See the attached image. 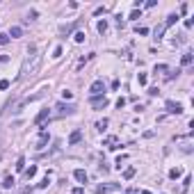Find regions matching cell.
<instances>
[{
    "label": "cell",
    "mask_w": 194,
    "mask_h": 194,
    "mask_svg": "<svg viewBox=\"0 0 194 194\" xmlns=\"http://www.w3.org/2000/svg\"><path fill=\"white\" fill-rule=\"evenodd\" d=\"M137 34H142V37L148 34V27H139V25H137Z\"/></svg>",
    "instance_id": "cell-25"
},
{
    "label": "cell",
    "mask_w": 194,
    "mask_h": 194,
    "mask_svg": "<svg viewBox=\"0 0 194 194\" xmlns=\"http://www.w3.org/2000/svg\"><path fill=\"white\" fill-rule=\"evenodd\" d=\"M16 171H25V158L16 160Z\"/></svg>",
    "instance_id": "cell-13"
},
{
    "label": "cell",
    "mask_w": 194,
    "mask_h": 194,
    "mask_svg": "<svg viewBox=\"0 0 194 194\" xmlns=\"http://www.w3.org/2000/svg\"><path fill=\"white\" fill-rule=\"evenodd\" d=\"M48 139H50V137H48V133H41V137H39V142H37V151H41V148H46V144H48Z\"/></svg>",
    "instance_id": "cell-6"
},
{
    "label": "cell",
    "mask_w": 194,
    "mask_h": 194,
    "mask_svg": "<svg viewBox=\"0 0 194 194\" xmlns=\"http://www.w3.org/2000/svg\"><path fill=\"white\" fill-rule=\"evenodd\" d=\"M133 176H135V167H128L126 171H123V178H126V180H130Z\"/></svg>",
    "instance_id": "cell-14"
},
{
    "label": "cell",
    "mask_w": 194,
    "mask_h": 194,
    "mask_svg": "<svg viewBox=\"0 0 194 194\" xmlns=\"http://www.w3.org/2000/svg\"><path fill=\"white\" fill-rule=\"evenodd\" d=\"M37 171H39V169H37V164H32L30 169H25V178H34Z\"/></svg>",
    "instance_id": "cell-10"
},
{
    "label": "cell",
    "mask_w": 194,
    "mask_h": 194,
    "mask_svg": "<svg viewBox=\"0 0 194 194\" xmlns=\"http://www.w3.org/2000/svg\"><path fill=\"white\" fill-rule=\"evenodd\" d=\"M73 39H76L78 44H82V41H85V32H76V37H73Z\"/></svg>",
    "instance_id": "cell-20"
},
{
    "label": "cell",
    "mask_w": 194,
    "mask_h": 194,
    "mask_svg": "<svg viewBox=\"0 0 194 194\" xmlns=\"http://www.w3.org/2000/svg\"><path fill=\"white\" fill-rule=\"evenodd\" d=\"M103 89H105V87H103V80H96L92 87H89V92H92V96H101Z\"/></svg>",
    "instance_id": "cell-3"
},
{
    "label": "cell",
    "mask_w": 194,
    "mask_h": 194,
    "mask_svg": "<svg viewBox=\"0 0 194 194\" xmlns=\"http://www.w3.org/2000/svg\"><path fill=\"white\" fill-rule=\"evenodd\" d=\"M142 16V9H133V14H130V18H139Z\"/></svg>",
    "instance_id": "cell-24"
},
{
    "label": "cell",
    "mask_w": 194,
    "mask_h": 194,
    "mask_svg": "<svg viewBox=\"0 0 194 194\" xmlns=\"http://www.w3.org/2000/svg\"><path fill=\"white\" fill-rule=\"evenodd\" d=\"M48 117H50V112H48V110H41V112L37 114V117H34V123H37V126H41V123L46 121Z\"/></svg>",
    "instance_id": "cell-5"
},
{
    "label": "cell",
    "mask_w": 194,
    "mask_h": 194,
    "mask_svg": "<svg viewBox=\"0 0 194 194\" xmlns=\"http://www.w3.org/2000/svg\"><path fill=\"white\" fill-rule=\"evenodd\" d=\"M55 110H57L60 114H69V112H73V105H64V103H57Z\"/></svg>",
    "instance_id": "cell-7"
},
{
    "label": "cell",
    "mask_w": 194,
    "mask_h": 194,
    "mask_svg": "<svg viewBox=\"0 0 194 194\" xmlns=\"http://www.w3.org/2000/svg\"><path fill=\"white\" fill-rule=\"evenodd\" d=\"M96 27H98V32L103 34V32L107 30V21H98V25H96Z\"/></svg>",
    "instance_id": "cell-18"
},
{
    "label": "cell",
    "mask_w": 194,
    "mask_h": 194,
    "mask_svg": "<svg viewBox=\"0 0 194 194\" xmlns=\"http://www.w3.org/2000/svg\"><path fill=\"white\" fill-rule=\"evenodd\" d=\"M162 71H167V66H164V64H158V66H155V73H162Z\"/></svg>",
    "instance_id": "cell-26"
},
{
    "label": "cell",
    "mask_w": 194,
    "mask_h": 194,
    "mask_svg": "<svg viewBox=\"0 0 194 194\" xmlns=\"http://www.w3.org/2000/svg\"><path fill=\"white\" fill-rule=\"evenodd\" d=\"M21 34H23V30H21L18 25H14V27L9 30V37H11V39H16V37H21Z\"/></svg>",
    "instance_id": "cell-11"
},
{
    "label": "cell",
    "mask_w": 194,
    "mask_h": 194,
    "mask_svg": "<svg viewBox=\"0 0 194 194\" xmlns=\"http://www.w3.org/2000/svg\"><path fill=\"white\" fill-rule=\"evenodd\" d=\"M92 107H107V98L105 96H92Z\"/></svg>",
    "instance_id": "cell-2"
},
{
    "label": "cell",
    "mask_w": 194,
    "mask_h": 194,
    "mask_svg": "<svg viewBox=\"0 0 194 194\" xmlns=\"http://www.w3.org/2000/svg\"><path fill=\"white\" fill-rule=\"evenodd\" d=\"M96 128H98V130H105V128H107V119H103V121H98V123H96Z\"/></svg>",
    "instance_id": "cell-22"
},
{
    "label": "cell",
    "mask_w": 194,
    "mask_h": 194,
    "mask_svg": "<svg viewBox=\"0 0 194 194\" xmlns=\"http://www.w3.org/2000/svg\"><path fill=\"white\" fill-rule=\"evenodd\" d=\"M73 176H76V180H80V183H87V171H85V169H76Z\"/></svg>",
    "instance_id": "cell-8"
},
{
    "label": "cell",
    "mask_w": 194,
    "mask_h": 194,
    "mask_svg": "<svg viewBox=\"0 0 194 194\" xmlns=\"http://www.w3.org/2000/svg\"><path fill=\"white\" fill-rule=\"evenodd\" d=\"M119 185L117 183H107V185H98L96 187V194H107V192H112V189H117Z\"/></svg>",
    "instance_id": "cell-4"
},
{
    "label": "cell",
    "mask_w": 194,
    "mask_h": 194,
    "mask_svg": "<svg viewBox=\"0 0 194 194\" xmlns=\"http://www.w3.org/2000/svg\"><path fill=\"white\" fill-rule=\"evenodd\" d=\"M142 194H151V192H148V189H142Z\"/></svg>",
    "instance_id": "cell-32"
},
{
    "label": "cell",
    "mask_w": 194,
    "mask_h": 194,
    "mask_svg": "<svg viewBox=\"0 0 194 194\" xmlns=\"http://www.w3.org/2000/svg\"><path fill=\"white\" fill-rule=\"evenodd\" d=\"M137 80H139V85H146V82H148V78H146V73H139V76H137Z\"/></svg>",
    "instance_id": "cell-21"
},
{
    "label": "cell",
    "mask_w": 194,
    "mask_h": 194,
    "mask_svg": "<svg viewBox=\"0 0 194 194\" xmlns=\"http://www.w3.org/2000/svg\"><path fill=\"white\" fill-rule=\"evenodd\" d=\"M11 185H14V178H11V176H7V178L2 180V187H11Z\"/></svg>",
    "instance_id": "cell-19"
},
{
    "label": "cell",
    "mask_w": 194,
    "mask_h": 194,
    "mask_svg": "<svg viewBox=\"0 0 194 194\" xmlns=\"http://www.w3.org/2000/svg\"><path fill=\"white\" fill-rule=\"evenodd\" d=\"M60 55H62V48H60V46H57V48H55V50H53V57H55V60H57V57H60Z\"/></svg>",
    "instance_id": "cell-28"
},
{
    "label": "cell",
    "mask_w": 194,
    "mask_h": 194,
    "mask_svg": "<svg viewBox=\"0 0 194 194\" xmlns=\"http://www.w3.org/2000/svg\"><path fill=\"white\" fill-rule=\"evenodd\" d=\"M44 187H48V176H46V178H44V180L39 183V189H44Z\"/></svg>",
    "instance_id": "cell-27"
},
{
    "label": "cell",
    "mask_w": 194,
    "mask_h": 194,
    "mask_svg": "<svg viewBox=\"0 0 194 194\" xmlns=\"http://www.w3.org/2000/svg\"><path fill=\"white\" fill-rule=\"evenodd\" d=\"M80 139H82V133H80V130H76V133H73L71 137H69V144H78Z\"/></svg>",
    "instance_id": "cell-9"
},
{
    "label": "cell",
    "mask_w": 194,
    "mask_h": 194,
    "mask_svg": "<svg viewBox=\"0 0 194 194\" xmlns=\"http://www.w3.org/2000/svg\"><path fill=\"white\" fill-rule=\"evenodd\" d=\"M164 30H167V27H164V25H160V27H155V37H162V32Z\"/></svg>",
    "instance_id": "cell-23"
},
{
    "label": "cell",
    "mask_w": 194,
    "mask_h": 194,
    "mask_svg": "<svg viewBox=\"0 0 194 194\" xmlns=\"http://www.w3.org/2000/svg\"><path fill=\"white\" fill-rule=\"evenodd\" d=\"M9 87V80H0V89H7Z\"/></svg>",
    "instance_id": "cell-29"
},
{
    "label": "cell",
    "mask_w": 194,
    "mask_h": 194,
    "mask_svg": "<svg viewBox=\"0 0 194 194\" xmlns=\"http://www.w3.org/2000/svg\"><path fill=\"white\" fill-rule=\"evenodd\" d=\"M71 194H85V189H82V187H76V189H73Z\"/></svg>",
    "instance_id": "cell-31"
},
{
    "label": "cell",
    "mask_w": 194,
    "mask_h": 194,
    "mask_svg": "<svg viewBox=\"0 0 194 194\" xmlns=\"http://www.w3.org/2000/svg\"><path fill=\"white\" fill-rule=\"evenodd\" d=\"M180 62H183V66H189V64H192V53H185Z\"/></svg>",
    "instance_id": "cell-15"
},
{
    "label": "cell",
    "mask_w": 194,
    "mask_h": 194,
    "mask_svg": "<svg viewBox=\"0 0 194 194\" xmlns=\"http://www.w3.org/2000/svg\"><path fill=\"white\" fill-rule=\"evenodd\" d=\"M180 174H183V171L176 167V169H171V171H169V178H174V180H176V178H180Z\"/></svg>",
    "instance_id": "cell-16"
},
{
    "label": "cell",
    "mask_w": 194,
    "mask_h": 194,
    "mask_svg": "<svg viewBox=\"0 0 194 194\" xmlns=\"http://www.w3.org/2000/svg\"><path fill=\"white\" fill-rule=\"evenodd\" d=\"M7 44H9V34L0 32V46H7Z\"/></svg>",
    "instance_id": "cell-17"
},
{
    "label": "cell",
    "mask_w": 194,
    "mask_h": 194,
    "mask_svg": "<svg viewBox=\"0 0 194 194\" xmlns=\"http://www.w3.org/2000/svg\"><path fill=\"white\" fill-rule=\"evenodd\" d=\"M123 105H126V98H119V101H117V107H119V110H121Z\"/></svg>",
    "instance_id": "cell-30"
},
{
    "label": "cell",
    "mask_w": 194,
    "mask_h": 194,
    "mask_svg": "<svg viewBox=\"0 0 194 194\" xmlns=\"http://www.w3.org/2000/svg\"><path fill=\"white\" fill-rule=\"evenodd\" d=\"M167 112H171V114H183V105H180V103H176V101H167Z\"/></svg>",
    "instance_id": "cell-1"
},
{
    "label": "cell",
    "mask_w": 194,
    "mask_h": 194,
    "mask_svg": "<svg viewBox=\"0 0 194 194\" xmlns=\"http://www.w3.org/2000/svg\"><path fill=\"white\" fill-rule=\"evenodd\" d=\"M176 21H178V16L176 14H171V16H167V21H164V27H171L176 23Z\"/></svg>",
    "instance_id": "cell-12"
}]
</instances>
